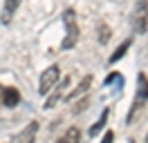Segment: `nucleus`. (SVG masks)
<instances>
[{"label":"nucleus","mask_w":148,"mask_h":143,"mask_svg":"<svg viewBox=\"0 0 148 143\" xmlns=\"http://www.w3.org/2000/svg\"><path fill=\"white\" fill-rule=\"evenodd\" d=\"M2 89H5V87H0V105H2Z\"/></svg>","instance_id":"obj_17"},{"label":"nucleus","mask_w":148,"mask_h":143,"mask_svg":"<svg viewBox=\"0 0 148 143\" xmlns=\"http://www.w3.org/2000/svg\"><path fill=\"white\" fill-rule=\"evenodd\" d=\"M20 103V92L16 87H5L2 89V105L5 107H16Z\"/></svg>","instance_id":"obj_8"},{"label":"nucleus","mask_w":148,"mask_h":143,"mask_svg":"<svg viewBox=\"0 0 148 143\" xmlns=\"http://www.w3.org/2000/svg\"><path fill=\"white\" fill-rule=\"evenodd\" d=\"M65 25V38L61 43V49H74V45L79 43V25H76V11L72 7H67L61 14Z\"/></svg>","instance_id":"obj_2"},{"label":"nucleus","mask_w":148,"mask_h":143,"mask_svg":"<svg viewBox=\"0 0 148 143\" xmlns=\"http://www.w3.org/2000/svg\"><path fill=\"white\" fill-rule=\"evenodd\" d=\"M20 2L23 0H5V7H2V25H9L11 18H14V14H16V9L20 7Z\"/></svg>","instance_id":"obj_9"},{"label":"nucleus","mask_w":148,"mask_h":143,"mask_svg":"<svg viewBox=\"0 0 148 143\" xmlns=\"http://www.w3.org/2000/svg\"><path fill=\"white\" fill-rule=\"evenodd\" d=\"M103 85L110 87V89H114V92H119V89L123 87V76L117 74V72H110V74L106 76V80H103Z\"/></svg>","instance_id":"obj_11"},{"label":"nucleus","mask_w":148,"mask_h":143,"mask_svg":"<svg viewBox=\"0 0 148 143\" xmlns=\"http://www.w3.org/2000/svg\"><path fill=\"white\" fill-rule=\"evenodd\" d=\"M144 143H148V134H146V141H144Z\"/></svg>","instance_id":"obj_18"},{"label":"nucleus","mask_w":148,"mask_h":143,"mask_svg":"<svg viewBox=\"0 0 148 143\" xmlns=\"http://www.w3.org/2000/svg\"><path fill=\"white\" fill-rule=\"evenodd\" d=\"M148 105V76L144 72L137 74V89H135V98H132V105L128 110V116H126V123L132 125L135 118L139 116V112Z\"/></svg>","instance_id":"obj_1"},{"label":"nucleus","mask_w":148,"mask_h":143,"mask_svg":"<svg viewBox=\"0 0 148 143\" xmlns=\"http://www.w3.org/2000/svg\"><path fill=\"white\" fill-rule=\"evenodd\" d=\"M85 107H88V98H83V101H81V103H79V105L74 107V112H83Z\"/></svg>","instance_id":"obj_16"},{"label":"nucleus","mask_w":148,"mask_h":143,"mask_svg":"<svg viewBox=\"0 0 148 143\" xmlns=\"http://www.w3.org/2000/svg\"><path fill=\"white\" fill-rule=\"evenodd\" d=\"M56 143H81V130H79L76 125L67 127V130H65V134H63V136H61Z\"/></svg>","instance_id":"obj_10"},{"label":"nucleus","mask_w":148,"mask_h":143,"mask_svg":"<svg viewBox=\"0 0 148 143\" xmlns=\"http://www.w3.org/2000/svg\"><path fill=\"white\" fill-rule=\"evenodd\" d=\"M108 116H110V107H106V110L101 112V116H99V121H97V123L90 127V139H94V136H99V134H101V130L106 127V121H108Z\"/></svg>","instance_id":"obj_12"},{"label":"nucleus","mask_w":148,"mask_h":143,"mask_svg":"<svg viewBox=\"0 0 148 143\" xmlns=\"http://www.w3.org/2000/svg\"><path fill=\"white\" fill-rule=\"evenodd\" d=\"M90 87H92V76H83V78H81V83L76 85V89H72V92H70V94L65 96V101H67V103H74L76 98L85 96Z\"/></svg>","instance_id":"obj_6"},{"label":"nucleus","mask_w":148,"mask_h":143,"mask_svg":"<svg viewBox=\"0 0 148 143\" xmlns=\"http://www.w3.org/2000/svg\"><path fill=\"white\" fill-rule=\"evenodd\" d=\"M130 45H132V38H126V40H123V43L119 45V47H117V49H114V54H112L110 56V65L112 63H117V61H121V58H123V56H126V52H128L130 49Z\"/></svg>","instance_id":"obj_13"},{"label":"nucleus","mask_w":148,"mask_h":143,"mask_svg":"<svg viewBox=\"0 0 148 143\" xmlns=\"http://www.w3.org/2000/svg\"><path fill=\"white\" fill-rule=\"evenodd\" d=\"M97 34H99V43H101V45H106L108 40H110L112 31H110V27L106 25V22H101V25H99V31H97Z\"/></svg>","instance_id":"obj_14"},{"label":"nucleus","mask_w":148,"mask_h":143,"mask_svg":"<svg viewBox=\"0 0 148 143\" xmlns=\"http://www.w3.org/2000/svg\"><path fill=\"white\" fill-rule=\"evenodd\" d=\"M36 134H38V121H32V123H27V127L20 134H16L9 143H34L36 141Z\"/></svg>","instance_id":"obj_5"},{"label":"nucleus","mask_w":148,"mask_h":143,"mask_svg":"<svg viewBox=\"0 0 148 143\" xmlns=\"http://www.w3.org/2000/svg\"><path fill=\"white\" fill-rule=\"evenodd\" d=\"M114 141V132H112V130H108V132L103 134V141L101 143H112Z\"/></svg>","instance_id":"obj_15"},{"label":"nucleus","mask_w":148,"mask_h":143,"mask_svg":"<svg viewBox=\"0 0 148 143\" xmlns=\"http://www.w3.org/2000/svg\"><path fill=\"white\" fill-rule=\"evenodd\" d=\"M67 85H70V78H63L61 83H58V87H54L49 94H47V101H45V110H52V107L61 101V96H63V89H67Z\"/></svg>","instance_id":"obj_7"},{"label":"nucleus","mask_w":148,"mask_h":143,"mask_svg":"<svg viewBox=\"0 0 148 143\" xmlns=\"http://www.w3.org/2000/svg\"><path fill=\"white\" fill-rule=\"evenodd\" d=\"M130 25L135 34H146L148 31V0H137L132 16H130Z\"/></svg>","instance_id":"obj_3"},{"label":"nucleus","mask_w":148,"mask_h":143,"mask_svg":"<svg viewBox=\"0 0 148 143\" xmlns=\"http://www.w3.org/2000/svg\"><path fill=\"white\" fill-rule=\"evenodd\" d=\"M58 78H61V67H58V65H49V67L40 74V80H38V94H40V96H47V94L56 87Z\"/></svg>","instance_id":"obj_4"},{"label":"nucleus","mask_w":148,"mask_h":143,"mask_svg":"<svg viewBox=\"0 0 148 143\" xmlns=\"http://www.w3.org/2000/svg\"><path fill=\"white\" fill-rule=\"evenodd\" d=\"M128 143H135V141H128Z\"/></svg>","instance_id":"obj_19"}]
</instances>
